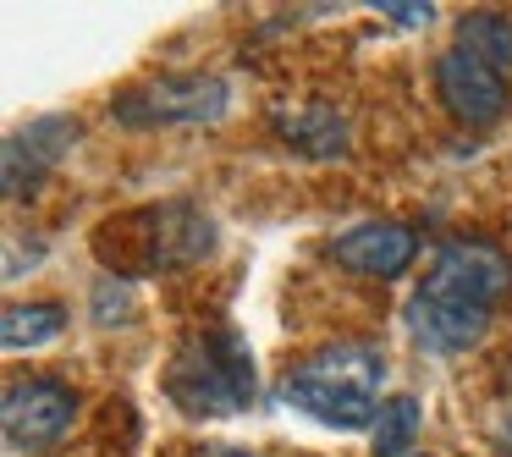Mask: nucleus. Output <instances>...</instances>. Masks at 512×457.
Masks as SVG:
<instances>
[{
	"mask_svg": "<svg viewBox=\"0 0 512 457\" xmlns=\"http://www.w3.org/2000/svg\"><path fill=\"white\" fill-rule=\"evenodd\" d=\"M512 292V259L485 237H446L408 298V331L424 353H468L485 342L490 314Z\"/></svg>",
	"mask_w": 512,
	"mask_h": 457,
	"instance_id": "f257e3e1",
	"label": "nucleus"
},
{
	"mask_svg": "<svg viewBox=\"0 0 512 457\" xmlns=\"http://www.w3.org/2000/svg\"><path fill=\"white\" fill-rule=\"evenodd\" d=\"M380 386H386V353L375 342H331L287 369L281 397L331 430H364L386 408Z\"/></svg>",
	"mask_w": 512,
	"mask_h": 457,
	"instance_id": "f03ea898",
	"label": "nucleus"
},
{
	"mask_svg": "<svg viewBox=\"0 0 512 457\" xmlns=\"http://www.w3.org/2000/svg\"><path fill=\"white\" fill-rule=\"evenodd\" d=\"M259 391L254 353L232 325H210V331H188L166 364V397L193 419H226L243 413Z\"/></svg>",
	"mask_w": 512,
	"mask_h": 457,
	"instance_id": "7ed1b4c3",
	"label": "nucleus"
},
{
	"mask_svg": "<svg viewBox=\"0 0 512 457\" xmlns=\"http://www.w3.org/2000/svg\"><path fill=\"white\" fill-rule=\"evenodd\" d=\"M232 89L215 72H160L111 100V116L122 127H210L226 116Z\"/></svg>",
	"mask_w": 512,
	"mask_h": 457,
	"instance_id": "20e7f679",
	"label": "nucleus"
},
{
	"mask_svg": "<svg viewBox=\"0 0 512 457\" xmlns=\"http://www.w3.org/2000/svg\"><path fill=\"white\" fill-rule=\"evenodd\" d=\"M78 424V391L56 375H28L12 380L6 397H0V430H6V446L23 457L50 452L61 446Z\"/></svg>",
	"mask_w": 512,
	"mask_h": 457,
	"instance_id": "39448f33",
	"label": "nucleus"
},
{
	"mask_svg": "<svg viewBox=\"0 0 512 457\" xmlns=\"http://www.w3.org/2000/svg\"><path fill=\"white\" fill-rule=\"evenodd\" d=\"M111 232L122 237H138V259L127 265V281L133 276H149V270H171V265H199L204 254L215 248V221L193 204H155L144 210V226L149 232H133V221H105Z\"/></svg>",
	"mask_w": 512,
	"mask_h": 457,
	"instance_id": "423d86ee",
	"label": "nucleus"
},
{
	"mask_svg": "<svg viewBox=\"0 0 512 457\" xmlns=\"http://www.w3.org/2000/svg\"><path fill=\"white\" fill-rule=\"evenodd\" d=\"M78 133H83L78 116H34L28 127H17V133L0 144V188H6V199L34 193L39 182L72 155Z\"/></svg>",
	"mask_w": 512,
	"mask_h": 457,
	"instance_id": "0eeeda50",
	"label": "nucleus"
},
{
	"mask_svg": "<svg viewBox=\"0 0 512 457\" xmlns=\"http://www.w3.org/2000/svg\"><path fill=\"white\" fill-rule=\"evenodd\" d=\"M435 94H441V105L468 127H490L507 111V78H501L496 67H485V61L463 45L435 56Z\"/></svg>",
	"mask_w": 512,
	"mask_h": 457,
	"instance_id": "6e6552de",
	"label": "nucleus"
},
{
	"mask_svg": "<svg viewBox=\"0 0 512 457\" xmlns=\"http://www.w3.org/2000/svg\"><path fill=\"white\" fill-rule=\"evenodd\" d=\"M331 259L347 270H358V276L391 281L419 259V237L402 221H358V226H347V232L331 237Z\"/></svg>",
	"mask_w": 512,
	"mask_h": 457,
	"instance_id": "1a4fd4ad",
	"label": "nucleus"
},
{
	"mask_svg": "<svg viewBox=\"0 0 512 457\" xmlns=\"http://www.w3.org/2000/svg\"><path fill=\"white\" fill-rule=\"evenodd\" d=\"M270 127L303 160H342L353 149L347 144V116L331 100H276L270 105Z\"/></svg>",
	"mask_w": 512,
	"mask_h": 457,
	"instance_id": "9d476101",
	"label": "nucleus"
},
{
	"mask_svg": "<svg viewBox=\"0 0 512 457\" xmlns=\"http://www.w3.org/2000/svg\"><path fill=\"white\" fill-rule=\"evenodd\" d=\"M61 331H67V309H61V303H12L6 320H0L6 353H34V347L56 342Z\"/></svg>",
	"mask_w": 512,
	"mask_h": 457,
	"instance_id": "9b49d317",
	"label": "nucleus"
},
{
	"mask_svg": "<svg viewBox=\"0 0 512 457\" xmlns=\"http://www.w3.org/2000/svg\"><path fill=\"white\" fill-rule=\"evenodd\" d=\"M457 45L474 50L485 67H496L501 78H512V17L501 12H468L457 17Z\"/></svg>",
	"mask_w": 512,
	"mask_h": 457,
	"instance_id": "f8f14e48",
	"label": "nucleus"
},
{
	"mask_svg": "<svg viewBox=\"0 0 512 457\" xmlns=\"http://www.w3.org/2000/svg\"><path fill=\"white\" fill-rule=\"evenodd\" d=\"M419 424H424L419 397H408V391L386 397V408H380V419H375V457H413Z\"/></svg>",
	"mask_w": 512,
	"mask_h": 457,
	"instance_id": "ddd939ff",
	"label": "nucleus"
},
{
	"mask_svg": "<svg viewBox=\"0 0 512 457\" xmlns=\"http://www.w3.org/2000/svg\"><path fill=\"white\" fill-rule=\"evenodd\" d=\"M89 309H94V320H100V325H127V314H133V281L105 270V276L94 281Z\"/></svg>",
	"mask_w": 512,
	"mask_h": 457,
	"instance_id": "4468645a",
	"label": "nucleus"
},
{
	"mask_svg": "<svg viewBox=\"0 0 512 457\" xmlns=\"http://www.w3.org/2000/svg\"><path fill=\"white\" fill-rule=\"evenodd\" d=\"M386 23H397V28H430L435 23V6L430 0H380L375 6Z\"/></svg>",
	"mask_w": 512,
	"mask_h": 457,
	"instance_id": "2eb2a0df",
	"label": "nucleus"
},
{
	"mask_svg": "<svg viewBox=\"0 0 512 457\" xmlns=\"http://www.w3.org/2000/svg\"><path fill=\"white\" fill-rule=\"evenodd\" d=\"M496 452H501V457H512V402L496 413Z\"/></svg>",
	"mask_w": 512,
	"mask_h": 457,
	"instance_id": "dca6fc26",
	"label": "nucleus"
}]
</instances>
